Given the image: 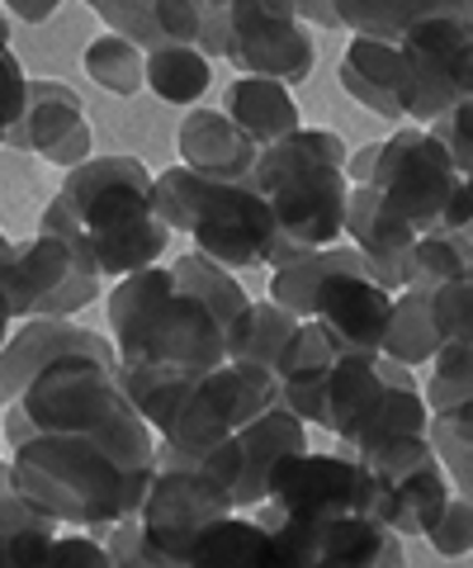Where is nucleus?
I'll return each mask as SVG.
<instances>
[{
	"label": "nucleus",
	"mask_w": 473,
	"mask_h": 568,
	"mask_svg": "<svg viewBox=\"0 0 473 568\" xmlns=\"http://www.w3.org/2000/svg\"><path fill=\"white\" fill-rule=\"evenodd\" d=\"M39 233H76L100 275H133L156 265L171 246L166 223L156 219L152 171L124 152L91 156L66 171L62 190L39 213Z\"/></svg>",
	"instance_id": "nucleus-1"
},
{
	"label": "nucleus",
	"mask_w": 473,
	"mask_h": 568,
	"mask_svg": "<svg viewBox=\"0 0 473 568\" xmlns=\"http://www.w3.org/2000/svg\"><path fill=\"white\" fill-rule=\"evenodd\" d=\"M10 478L24 503L62 530H100L143 517L156 465H124L91 436H29L10 450Z\"/></svg>",
	"instance_id": "nucleus-2"
},
{
	"label": "nucleus",
	"mask_w": 473,
	"mask_h": 568,
	"mask_svg": "<svg viewBox=\"0 0 473 568\" xmlns=\"http://www.w3.org/2000/svg\"><path fill=\"white\" fill-rule=\"evenodd\" d=\"M346 142L331 129H299L275 148H260L256 166L247 181L266 194V204L275 213V265L294 261L299 252H318V246L341 242L346 233Z\"/></svg>",
	"instance_id": "nucleus-3"
},
{
	"label": "nucleus",
	"mask_w": 473,
	"mask_h": 568,
	"mask_svg": "<svg viewBox=\"0 0 473 568\" xmlns=\"http://www.w3.org/2000/svg\"><path fill=\"white\" fill-rule=\"evenodd\" d=\"M104 308L119 365H171L185 375H204L227 361L218 317L171 280V265L119 275Z\"/></svg>",
	"instance_id": "nucleus-4"
},
{
	"label": "nucleus",
	"mask_w": 473,
	"mask_h": 568,
	"mask_svg": "<svg viewBox=\"0 0 473 568\" xmlns=\"http://www.w3.org/2000/svg\"><path fill=\"white\" fill-rule=\"evenodd\" d=\"M114 369L119 365L91 361V355H62L43 365L14 403L29 417L33 436H91L104 440L124 465H152L156 432L137 417Z\"/></svg>",
	"instance_id": "nucleus-5"
},
{
	"label": "nucleus",
	"mask_w": 473,
	"mask_h": 568,
	"mask_svg": "<svg viewBox=\"0 0 473 568\" xmlns=\"http://www.w3.org/2000/svg\"><path fill=\"white\" fill-rule=\"evenodd\" d=\"M370 185L417 237H426V233H445V219L464 190V171L454 166L445 138L412 123V129L379 142Z\"/></svg>",
	"instance_id": "nucleus-6"
},
{
	"label": "nucleus",
	"mask_w": 473,
	"mask_h": 568,
	"mask_svg": "<svg viewBox=\"0 0 473 568\" xmlns=\"http://www.w3.org/2000/svg\"><path fill=\"white\" fill-rule=\"evenodd\" d=\"M100 265L76 233H33V242H14V256L0 265V294L14 323L81 313L100 298Z\"/></svg>",
	"instance_id": "nucleus-7"
},
{
	"label": "nucleus",
	"mask_w": 473,
	"mask_h": 568,
	"mask_svg": "<svg viewBox=\"0 0 473 568\" xmlns=\"http://www.w3.org/2000/svg\"><path fill=\"white\" fill-rule=\"evenodd\" d=\"M473 91V14H435L398 39V104L412 123H441Z\"/></svg>",
	"instance_id": "nucleus-8"
},
{
	"label": "nucleus",
	"mask_w": 473,
	"mask_h": 568,
	"mask_svg": "<svg viewBox=\"0 0 473 568\" xmlns=\"http://www.w3.org/2000/svg\"><path fill=\"white\" fill-rule=\"evenodd\" d=\"M152 465H156V478L147 488L143 517H137L143 521V549L162 568H185L199 530L223 521V517H233L237 507L214 478H204L195 469V459L162 446V440H156Z\"/></svg>",
	"instance_id": "nucleus-9"
},
{
	"label": "nucleus",
	"mask_w": 473,
	"mask_h": 568,
	"mask_svg": "<svg viewBox=\"0 0 473 568\" xmlns=\"http://www.w3.org/2000/svg\"><path fill=\"white\" fill-rule=\"evenodd\" d=\"M275 403H279L275 369L223 361L218 369L195 375L189 398L181 403V413L156 432V440L181 455H204V450H214L218 440L241 432L247 422H256L260 413H270Z\"/></svg>",
	"instance_id": "nucleus-10"
},
{
	"label": "nucleus",
	"mask_w": 473,
	"mask_h": 568,
	"mask_svg": "<svg viewBox=\"0 0 473 568\" xmlns=\"http://www.w3.org/2000/svg\"><path fill=\"white\" fill-rule=\"evenodd\" d=\"M374 503H379V478L346 450L289 455L270 474V488H266V507L294 521H337V517L374 521Z\"/></svg>",
	"instance_id": "nucleus-11"
},
{
	"label": "nucleus",
	"mask_w": 473,
	"mask_h": 568,
	"mask_svg": "<svg viewBox=\"0 0 473 568\" xmlns=\"http://www.w3.org/2000/svg\"><path fill=\"white\" fill-rule=\"evenodd\" d=\"M312 39L294 14V0H227V52L241 77H270L289 91L308 81L312 71Z\"/></svg>",
	"instance_id": "nucleus-12"
},
{
	"label": "nucleus",
	"mask_w": 473,
	"mask_h": 568,
	"mask_svg": "<svg viewBox=\"0 0 473 568\" xmlns=\"http://www.w3.org/2000/svg\"><path fill=\"white\" fill-rule=\"evenodd\" d=\"M185 237H195V252L227 265V271L270 265V252L279 242L275 213L251 181H208Z\"/></svg>",
	"instance_id": "nucleus-13"
},
{
	"label": "nucleus",
	"mask_w": 473,
	"mask_h": 568,
	"mask_svg": "<svg viewBox=\"0 0 473 568\" xmlns=\"http://www.w3.org/2000/svg\"><path fill=\"white\" fill-rule=\"evenodd\" d=\"M91 123H85L81 95L66 81H29V100L20 123L6 133V148L14 152H39L43 162L72 171L81 162H91Z\"/></svg>",
	"instance_id": "nucleus-14"
},
{
	"label": "nucleus",
	"mask_w": 473,
	"mask_h": 568,
	"mask_svg": "<svg viewBox=\"0 0 473 568\" xmlns=\"http://www.w3.org/2000/svg\"><path fill=\"white\" fill-rule=\"evenodd\" d=\"M62 355H91V361L119 365V351L104 332H91L66 317H29V323L0 346V403H14L43 365Z\"/></svg>",
	"instance_id": "nucleus-15"
},
{
	"label": "nucleus",
	"mask_w": 473,
	"mask_h": 568,
	"mask_svg": "<svg viewBox=\"0 0 473 568\" xmlns=\"http://www.w3.org/2000/svg\"><path fill=\"white\" fill-rule=\"evenodd\" d=\"M346 237L364 256L370 275L383 284V290H389V294L408 290L412 256H417V233L398 219L389 204L379 200L374 185H350V200H346Z\"/></svg>",
	"instance_id": "nucleus-16"
},
{
	"label": "nucleus",
	"mask_w": 473,
	"mask_h": 568,
	"mask_svg": "<svg viewBox=\"0 0 473 568\" xmlns=\"http://www.w3.org/2000/svg\"><path fill=\"white\" fill-rule=\"evenodd\" d=\"M389 313H393V294L374 275H337L318 294L312 323L331 336V346L341 355H379Z\"/></svg>",
	"instance_id": "nucleus-17"
},
{
	"label": "nucleus",
	"mask_w": 473,
	"mask_h": 568,
	"mask_svg": "<svg viewBox=\"0 0 473 568\" xmlns=\"http://www.w3.org/2000/svg\"><path fill=\"white\" fill-rule=\"evenodd\" d=\"M237 440V484H233V507L237 511H256L266 507V488L270 474L285 465L289 455H304L308 446V422H299L289 407H270L256 422H247L241 432H233Z\"/></svg>",
	"instance_id": "nucleus-18"
},
{
	"label": "nucleus",
	"mask_w": 473,
	"mask_h": 568,
	"mask_svg": "<svg viewBox=\"0 0 473 568\" xmlns=\"http://www.w3.org/2000/svg\"><path fill=\"white\" fill-rule=\"evenodd\" d=\"M181 166L208 175V181H247L260 148L237 129L223 110H189L175 129Z\"/></svg>",
	"instance_id": "nucleus-19"
},
{
	"label": "nucleus",
	"mask_w": 473,
	"mask_h": 568,
	"mask_svg": "<svg viewBox=\"0 0 473 568\" xmlns=\"http://www.w3.org/2000/svg\"><path fill=\"white\" fill-rule=\"evenodd\" d=\"M85 6L110 24V33L143 52L199 39V0H85Z\"/></svg>",
	"instance_id": "nucleus-20"
},
{
	"label": "nucleus",
	"mask_w": 473,
	"mask_h": 568,
	"mask_svg": "<svg viewBox=\"0 0 473 568\" xmlns=\"http://www.w3.org/2000/svg\"><path fill=\"white\" fill-rule=\"evenodd\" d=\"M383 394H389V379L379 375V355H337L318 398V426L346 446L370 422Z\"/></svg>",
	"instance_id": "nucleus-21"
},
{
	"label": "nucleus",
	"mask_w": 473,
	"mask_h": 568,
	"mask_svg": "<svg viewBox=\"0 0 473 568\" xmlns=\"http://www.w3.org/2000/svg\"><path fill=\"white\" fill-rule=\"evenodd\" d=\"M337 346H331V336L304 317L299 332L289 336V346L279 351L275 361V379H279V407H289L299 422L318 426V398H322V384L331 375V365H337Z\"/></svg>",
	"instance_id": "nucleus-22"
},
{
	"label": "nucleus",
	"mask_w": 473,
	"mask_h": 568,
	"mask_svg": "<svg viewBox=\"0 0 473 568\" xmlns=\"http://www.w3.org/2000/svg\"><path fill=\"white\" fill-rule=\"evenodd\" d=\"M445 503H450V478L441 469V459H431V465L402 474V478H389V484L379 478L374 521L389 526L393 536L412 540V536H426Z\"/></svg>",
	"instance_id": "nucleus-23"
},
{
	"label": "nucleus",
	"mask_w": 473,
	"mask_h": 568,
	"mask_svg": "<svg viewBox=\"0 0 473 568\" xmlns=\"http://www.w3.org/2000/svg\"><path fill=\"white\" fill-rule=\"evenodd\" d=\"M227 119L247 133L256 148H275L285 142L289 133H299V100L285 81H270V77H237L227 85Z\"/></svg>",
	"instance_id": "nucleus-24"
},
{
	"label": "nucleus",
	"mask_w": 473,
	"mask_h": 568,
	"mask_svg": "<svg viewBox=\"0 0 473 568\" xmlns=\"http://www.w3.org/2000/svg\"><path fill=\"white\" fill-rule=\"evenodd\" d=\"M337 275H370V265L356 246H318V252H299L294 261L275 265L270 275V298L279 308H289L294 317H312L318 308V294L327 290Z\"/></svg>",
	"instance_id": "nucleus-25"
},
{
	"label": "nucleus",
	"mask_w": 473,
	"mask_h": 568,
	"mask_svg": "<svg viewBox=\"0 0 473 568\" xmlns=\"http://www.w3.org/2000/svg\"><path fill=\"white\" fill-rule=\"evenodd\" d=\"M341 85L346 95L370 110L379 119L398 123L402 119V104H398V43H383V39H350L346 58H341Z\"/></svg>",
	"instance_id": "nucleus-26"
},
{
	"label": "nucleus",
	"mask_w": 473,
	"mask_h": 568,
	"mask_svg": "<svg viewBox=\"0 0 473 568\" xmlns=\"http://www.w3.org/2000/svg\"><path fill=\"white\" fill-rule=\"evenodd\" d=\"M185 568H275V545L260 517H223L199 530Z\"/></svg>",
	"instance_id": "nucleus-27"
},
{
	"label": "nucleus",
	"mask_w": 473,
	"mask_h": 568,
	"mask_svg": "<svg viewBox=\"0 0 473 568\" xmlns=\"http://www.w3.org/2000/svg\"><path fill=\"white\" fill-rule=\"evenodd\" d=\"M341 29H356L360 39L398 43L408 29L435 14H473V0H331Z\"/></svg>",
	"instance_id": "nucleus-28"
},
{
	"label": "nucleus",
	"mask_w": 473,
	"mask_h": 568,
	"mask_svg": "<svg viewBox=\"0 0 473 568\" xmlns=\"http://www.w3.org/2000/svg\"><path fill=\"white\" fill-rule=\"evenodd\" d=\"M304 317H294L289 308H279L275 298H251L241 317L227 327V361L237 365H260V369H275L279 351L289 346V336L299 332Z\"/></svg>",
	"instance_id": "nucleus-29"
},
{
	"label": "nucleus",
	"mask_w": 473,
	"mask_h": 568,
	"mask_svg": "<svg viewBox=\"0 0 473 568\" xmlns=\"http://www.w3.org/2000/svg\"><path fill=\"white\" fill-rule=\"evenodd\" d=\"M435 351H441V336H435V323H431V290L408 284V290L393 294V313H389V327H383L379 355L402 365H422Z\"/></svg>",
	"instance_id": "nucleus-30"
},
{
	"label": "nucleus",
	"mask_w": 473,
	"mask_h": 568,
	"mask_svg": "<svg viewBox=\"0 0 473 568\" xmlns=\"http://www.w3.org/2000/svg\"><path fill=\"white\" fill-rule=\"evenodd\" d=\"M171 280L181 284L185 294H195L199 304L218 317V327H223V342H227V327L241 317V308L251 304L247 298V290L237 284V275L227 271V265H218V261H208V256H199V252H185L181 261L171 265Z\"/></svg>",
	"instance_id": "nucleus-31"
},
{
	"label": "nucleus",
	"mask_w": 473,
	"mask_h": 568,
	"mask_svg": "<svg viewBox=\"0 0 473 568\" xmlns=\"http://www.w3.org/2000/svg\"><path fill=\"white\" fill-rule=\"evenodd\" d=\"M208 58L195 43H175V48H156L143 58V81L152 85L156 100L166 104H195L208 91Z\"/></svg>",
	"instance_id": "nucleus-32"
},
{
	"label": "nucleus",
	"mask_w": 473,
	"mask_h": 568,
	"mask_svg": "<svg viewBox=\"0 0 473 568\" xmlns=\"http://www.w3.org/2000/svg\"><path fill=\"white\" fill-rule=\"evenodd\" d=\"M426 426H431V407L422 398V388L389 384V394L379 398V407L356 432V440H346V450H374L383 440H398V436H426Z\"/></svg>",
	"instance_id": "nucleus-33"
},
{
	"label": "nucleus",
	"mask_w": 473,
	"mask_h": 568,
	"mask_svg": "<svg viewBox=\"0 0 473 568\" xmlns=\"http://www.w3.org/2000/svg\"><path fill=\"white\" fill-rule=\"evenodd\" d=\"M143 58L147 52L119 39V33H100V39L85 48V77H91L100 91H110L119 100H128L143 91Z\"/></svg>",
	"instance_id": "nucleus-34"
},
{
	"label": "nucleus",
	"mask_w": 473,
	"mask_h": 568,
	"mask_svg": "<svg viewBox=\"0 0 473 568\" xmlns=\"http://www.w3.org/2000/svg\"><path fill=\"white\" fill-rule=\"evenodd\" d=\"M422 398L431 417H445L473 398V342H450L431 355V379Z\"/></svg>",
	"instance_id": "nucleus-35"
},
{
	"label": "nucleus",
	"mask_w": 473,
	"mask_h": 568,
	"mask_svg": "<svg viewBox=\"0 0 473 568\" xmlns=\"http://www.w3.org/2000/svg\"><path fill=\"white\" fill-rule=\"evenodd\" d=\"M473 271V242L464 233H426L417 237V256H412V280L417 290H435L454 275Z\"/></svg>",
	"instance_id": "nucleus-36"
},
{
	"label": "nucleus",
	"mask_w": 473,
	"mask_h": 568,
	"mask_svg": "<svg viewBox=\"0 0 473 568\" xmlns=\"http://www.w3.org/2000/svg\"><path fill=\"white\" fill-rule=\"evenodd\" d=\"M431 323H435L441 346L473 342V271L435 284V290H431Z\"/></svg>",
	"instance_id": "nucleus-37"
},
{
	"label": "nucleus",
	"mask_w": 473,
	"mask_h": 568,
	"mask_svg": "<svg viewBox=\"0 0 473 568\" xmlns=\"http://www.w3.org/2000/svg\"><path fill=\"white\" fill-rule=\"evenodd\" d=\"M346 455H356L364 469H370L374 478H402V474H412V469H422L435 459L431 450V436H398V440H383V446L374 450H346Z\"/></svg>",
	"instance_id": "nucleus-38"
},
{
	"label": "nucleus",
	"mask_w": 473,
	"mask_h": 568,
	"mask_svg": "<svg viewBox=\"0 0 473 568\" xmlns=\"http://www.w3.org/2000/svg\"><path fill=\"white\" fill-rule=\"evenodd\" d=\"M426 436H431V450H435V459H441V469L450 478V493L454 497H469V503H473V446L454 436L441 417H431Z\"/></svg>",
	"instance_id": "nucleus-39"
},
{
	"label": "nucleus",
	"mask_w": 473,
	"mask_h": 568,
	"mask_svg": "<svg viewBox=\"0 0 473 568\" xmlns=\"http://www.w3.org/2000/svg\"><path fill=\"white\" fill-rule=\"evenodd\" d=\"M426 540H431V549L441 559H464L469 555V545H473V503H469V497L450 493V503L441 507V517L431 521Z\"/></svg>",
	"instance_id": "nucleus-40"
},
{
	"label": "nucleus",
	"mask_w": 473,
	"mask_h": 568,
	"mask_svg": "<svg viewBox=\"0 0 473 568\" xmlns=\"http://www.w3.org/2000/svg\"><path fill=\"white\" fill-rule=\"evenodd\" d=\"M48 568H114V559L91 530H58L48 549Z\"/></svg>",
	"instance_id": "nucleus-41"
},
{
	"label": "nucleus",
	"mask_w": 473,
	"mask_h": 568,
	"mask_svg": "<svg viewBox=\"0 0 473 568\" xmlns=\"http://www.w3.org/2000/svg\"><path fill=\"white\" fill-rule=\"evenodd\" d=\"M24 100H29V77L20 58L10 52V43H0V148H6V133L20 123Z\"/></svg>",
	"instance_id": "nucleus-42"
},
{
	"label": "nucleus",
	"mask_w": 473,
	"mask_h": 568,
	"mask_svg": "<svg viewBox=\"0 0 473 568\" xmlns=\"http://www.w3.org/2000/svg\"><path fill=\"white\" fill-rule=\"evenodd\" d=\"M29 526H58V521H48L43 511H33L24 503L10 478V459H0V536H14V530H29Z\"/></svg>",
	"instance_id": "nucleus-43"
},
{
	"label": "nucleus",
	"mask_w": 473,
	"mask_h": 568,
	"mask_svg": "<svg viewBox=\"0 0 473 568\" xmlns=\"http://www.w3.org/2000/svg\"><path fill=\"white\" fill-rule=\"evenodd\" d=\"M374 162H379V142H370V148H360L356 156H346V181H350V185H370Z\"/></svg>",
	"instance_id": "nucleus-44"
},
{
	"label": "nucleus",
	"mask_w": 473,
	"mask_h": 568,
	"mask_svg": "<svg viewBox=\"0 0 473 568\" xmlns=\"http://www.w3.org/2000/svg\"><path fill=\"white\" fill-rule=\"evenodd\" d=\"M294 14H299V20L322 24V29H341L337 6H331V0H294Z\"/></svg>",
	"instance_id": "nucleus-45"
},
{
	"label": "nucleus",
	"mask_w": 473,
	"mask_h": 568,
	"mask_svg": "<svg viewBox=\"0 0 473 568\" xmlns=\"http://www.w3.org/2000/svg\"><path fill=\"white\" fill-rule=\"evenodd\" d=\"M6 10H14L20 20H29V24H43V20H52V10L62 6V0H0Z\"/></svg>",
	"instance_id": "nucleus-46"
},
{
	"label": "nucleus",
	"mask_w": 473,
	"mask_h": 568,
	"mask_svg": "<svg viewBox=\"0 0 473 568\" xmlns=\"http://www.w3.org/2000/svg\"><path fill=\"white\" fill-rule=\"evenodd\" d=\"M10 327H14V317H10V304H6V294H0V346L10 342Z\"/></svg>",
	"instance_id": "nucleus-47"
},
{
	"label": "nucleus",
	"mask_w": 473,
	"mask_h": 568,
	"mask_svg": "<svg viewBox=\"0 0 473 568\" xmlns=\"http://www.w3.org/2000/svg\"><path fill=\"white\" fill-rule=\"evenodd\" d=\"M10 256H14V242H10V237H6V233H0V265H6V261H10Z\"/></svg>",
	"instance_id": "nucleus-48"
},
{
	"label": "nucleus",
	"mask_w": 473,
	"mask_h": 568,
	"mask_svg": "<svg viewBox=\"0 0 473 568\" xmlns=\"http://www.w3.org/2000/svg\"><path fill=\"white\" fill-rule=\"evenodd\" d=\"M0 43H10V14H6V6H0Z\"/></svg>",
	"instance_id": "nucleus-49"
},
{
	"label": "nucleus",
	"mask_w": 473,
	"mask_h": 568,
	"mask_svg": "<svg viewBox=\"0 0 473 568\" xmlns=\"http://www.w3.org/2000/svg\"><path fill=\"white\" fill-rule=\"evenodd\" d=\"M312 568H350V564H331V559H318V564H312Z\"/></svg>",
	"instance_id": "nucleus-50"
},
{
	"label": "nucleus",
	"mask_w": 473,
	"mask_h": 568,
	"mask_svg": "<svg viewBox=\"0 0 473 568\" xmlns=\"http://www.w3.org/2000/svg\"><path fill=\"white\" fill-rule=\"evenodd\" d=\"M464 237H469V242H473V223H469V227H464Z\"/></svg>",
	"instance_id": "nucleus-51"
},
{
	"label": "nucleus",
	"mask_w": 473,
	"mask_h": 568,
	"mask_svg": "<svg viewBox=\"0 0 473 568\" xmlns=\"http://www.w3.org/2000/svg\"><path fill=\"white\" fill-rule=\"evenodd\" d=\"M0 446H6V436H0Z\"/></svg>",
	"instance_id": "nucleus-52"
},
{
	"label": "nucleus",
	"mask_w": 473,
	"mask_h": 568,
	"mask_svg": "<svg viewBox=\"0 0 473 568\" xmlns=\"http://www.w3.org/2000/svg\"><path fill=\"white\" fill-rule=\"evenodd\" d=\"M469 555H473V545H469Z\"/></svg>",
	"instance_id": "nucleus-53"
}]
</instances>
